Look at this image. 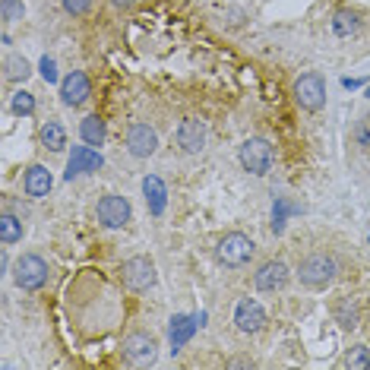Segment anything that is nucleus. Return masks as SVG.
I'll return each instance as SVG.
<instances>
[{
	"label": "nucleus",
	"instance_id": "6e6552de",
	"mask_svg": "<svg viewBox=\"0 0 370 370\" xmlns=\"http://www.w3.org/2000/svg\"><path fill=\"white\" fill-rule=\"evenodd\" d=\"M96 215L105 228H124L130 221V203L124 197H117V193H108L102 203H98Z\"/></svg>",
	"mask_w": 370,
	"mask_h": 370
},
{
	"label": "nucleus",
	"instance_id": "dca6fc26",
	"mask_svg": "<svg viewBox=\"0 0 370 370\" xmlns=\"http://www.w3.org/2000/svg\"><path fill=\"white\" fill-rule=\"evenodd\" d=\"M51 187H54V178H51V171L45 165H32L29 171H25V180H23L25 197L42 200V197H48L51 193Z\"/></svg>",
	"mask_w": 370,
	"mask_h": 370
},
{
	"label": "nucleus",
	"instance_id": "bb28decb",
	"mask_svg": "<svg viewBox=\"0 0 370 370\" xmlns=\"http://www.w3.org/2000/svg\"><path fill=\"white\" fill-rule=\"evenodd\" d=\"M38 73H42L45 83H57V64H54V57L45 54V57L38 60Z\"/></svg>",
	"mask_w": 370,
	"mask_h": 370
},
{
	"label": "nucleus",
	"instance_id": "412c9836",
	"mask_svg": "<svg viewBox=\"0 0 370 370\" xmlns=\"http://www.w3.org/2000/svg\"><path fill=\"white\" fill-rule=\"evenodd\" d=\"M32 67L25 57H19V54H10V57L4 60V76L10 79V83H23V79H29Z\"/></svg>",
	"mask_w": 370,
	"mask_h": 370
},
{
	"label": "nucleus",
	"instance_id": "f3484780",
	"mask_svg": "<svg viewBox=\"0 0 370 370\" xmlns=\"http://www.w3.org/2000/svg\"><path fill=\"white\" fill-rule=\"evenodd\" d=\"M143 197H146V206H149L152 215H161L168 206V187L165 180L156 178V174H146L143 178Z\"/></svg>",
	"mask_w": 370,
	"mask_h": 370
},
{
	"label": "nucleus",
	"instance_id": "6ab92c4d",
	"mask_svg": "<svg viewBox=\"0 0 370 370\" xmlns=\"http://www.w3.org/2000/svg\"><path fill=\"white\" fill-rule=\"evenodd\" d=\"M0 241H4L6 247L23 241V215H13V212L0 215Z\"/></svg>",
	"mask_w": 370,
	"mask_h": 370
},
{
	"label": "nucleus",
	"instance_id": "0eeeda50",
	"mask_svg": "<svg viewBox=\"0 0 370 370\" xmlns=\"http://www.w3.org/2000/svg\"><path fill=\"white\" fill-rule=\"evenodd\" d=\"M92 96V86H89V76H86L83 70H73L64 76V83H60V102L67 108H79L86 105Z\"/></svg>",
	"mask_w": 370,
	"mask_h": 370
},
{
	"label": "nucleus",
	"instance_id": "4468645a",
	"mask_svg": "<svg viewBox=\"0 0 370 370\" xmlns=\"http://www.w3.org/2000/svg\"><path fill=\"white\" fill-rule=\"evenodd\" d=\"M178 146L184 152H190V156H197V152L206 146V124H203V120H197V117L180 120V127H178Z\"/></svg>",
	"mask_w": 370,
	"mask_h": 370
},
{
	"label": "nucleus",
	"instance_id": "393cba45",
	"mask_svg": "<svg viewBox=\"0 0 370 370\" xmlns=\"http://www.w3.org/2000/svg\"><path fill=\"white\" fill-rule=\"evenodd\" d=\"M345 367H370V348L367 345H354L345 354Z\"/></svg>",
	"mask_w": 370,
	"mask_h": 370
},
{
	"label": "nucleus",
	"instance_id": "a211bd4d",
	"mask_svg": "<svg viewBox=\"0 0 370 370\" xmlns=\"http://www.w3.org/2000/svg\"><path fill=\"white\" fill-rule=\"evenodd\" d=\"M79 137H83V143L86 146H102L105 143V137H108V127H105V120L98 117V114H89V117L79 124Z\"/></svg>",
	"mask_w": 370,
	"mask_h": 370
},
{
	"label": "nucleus",
	"instance_id": "aec40b11",
	"mask_svg": "<svg viewBox=\"0 0 370 370\" xmlns=\"http://www.w3.org/2000/svg\"><path fill=\"white\" fill-rule=\"evenodd\" d=\"M358 29H361V19H358V13H354V10H339V13H335V19H333V32H335L339 38L354 35Z\"/></svg>",
	"mask_w": 370,
	"mask_h": 370
},
{
	"label": "nucleus",
	"instance_id": "423d86ee",
	"mask_svg": "<svg viewBox=\"0 0 370 370\" xmlns=\"http://www.w3.org/2000/svg\"><path fill=\"white\" fill-rule=\"evenodd\" d=\"M294 98L304 111H320L326 105V83H323L320 73H304V76L294 83Z\"/></svg>",
	"mask_w": 370,
	"mask_h": 370
},
{
	"label": "nucleus",
	"instance_id": "9d476101",
	"mask_svg": "<svg viewBox=\"0 0 370 370\" xmlns=\"http://www.w3.org/2000/svg\"><path fill=\"white\" fill-rule=\"evenodd\" d=\"M156 339L146 333H133L124 339V358L130 364H152L156 361Z\"/></svg>",
	"mask_w": 370,
	"mask_h": 370
},
{
	"label": "nucleus",
	"instance_id": "f257e3e1",
	"mask_svg": "<svg viewBox=\"0 0 370 370\" xmlns=\"http://www.w3.org/2000/svg\"><path fill=\"white\" fill-rule=\"evenodd\" d=\"M298 275L307 288H326V285H333L335 275H339V260H335L333 253H311V257L301 260Z\"/></svg>",
	"mask_w": 370,
	"mask_h": 370
},
{
	"label": "nucleus",
	"instance_id": "4be33fe9",
	"mask_svg": "<svg viewBox=\"0 0 370 370\" xmlns=\"http://www.w3.org/2000/svg\"><path fill=\"white\" fill-rule=\"evenodd\" d=\"M42 143H45V149L60 152L67 146V130L57 124V120H48V124L42 127Z\"/></svg>",
	"mask_w": 370,
	"mask_h": 370
},
{
	"label": "nucleus",
	"instance_id": "2eb2a0df",
	"mask_svg": "<svg viewBox=\"0 0 370 370\" xmlns=\"http://www.w3.org/2000/svg\"><path fill=\"white\" fill-rule=\"evenodd\" d=\"M203 313L200 317H187V313H178V317H171V326H168V339H171V348L174 352H180V348L187 345V342L193 339V333H197V326H203Z\"/></svg>",
	"mask_w": 370,
	"mask_h": 370
},
{
	"label": "nucleus",
	"instance_id": "7ed1b4c3",
	"mask_svg": "<svg viewBox=\"0 0 370 370\" xmlns=\"http://www.w3.org/2000/svg\"><path fill=\"white\" fill-rule=\"evenodd\" d=\"M13 279H16V285L23 288V291H38V288H45V282H48V263H45L42 257H35V253H25V257L16 260Z\"/></svg>",
	"mask_w": 370,
	"mask_h": 370
},
{
	"label": "nucleus",
	"instance_id": "cd10ccee",
	"mask_svg": "<svg viewBox=\"0 0 370 370\" xmlns=\"http://www.w3.org/2000/svg\"><path fill=\"white\" fill-rule=\"evenodd\" d=\"M60 4H64V10L70 13V16H86L89 6H92V0H60Z\"/></svg>",
	"mask_w": 370,
	"mask_h": 370
},
{
	"label": "nucleus",
	"instance_id": "b1692460",
	"mask_svg": "<svg viewBox=\"0 0 370 370\" xmlns=\"http://www.w3.org/2000/svg\"><path fill=\"white\" fill-rule=\"evenodd\" d=\"M10 108H13V114H16V117H29V114L35 111V96H32V92H16V96H13V102H10Z\"/></svg>",
	"mask_w": 370,
	"mask_h": 370
},
{
	"label": "nucleus",
	"instance_id": "c85d7f7f",
	"mask_svg": "<svg viewBox=\"0 0 370 370\" xmlns=\"http://www.w3.org/2000/svg\"><path fill=\"white\" fill-rule=\"evenodd\" d=\"M361 83H364V79H342V86H345V89H358Z\"/></svg>",
	"mask_w": 370,
	"mask_h": 370
},
{
	"label": "nucleus",
	"instance_id": "f8f14e48",
	"mask_svg": "<svg viewBox=\"0 0 370 370\" xmlns=\"http://www.w3.org/2000/svg\"><path fill=\"white\" fill-rule=\"evenodd\" d=\"M102 168V156H98L92 146H73L70 152V161H67V180L79 178V174H89V171H98Z\"/></svg>",
	"mask_w": 370,
	"mask_h": 370
},
{
	"label": "nucleus",
	"instance_id": "39448f33",
	"mask_svg": "<svg viewBox=\"0 0 370 370\" xmlns=\"http://www.w3.org/2000/svg\"><path fill=\"white\" fill-rule=\"evenodd\" d=\"M241 165H244V171L263 178L269 168H272V146L260 137H250L244 146H241Z\"/></svg>",
	"mask_w": 370,
	"mask_h": 370
},
{
	"label": "nucleus",
	"instance_id": "1a4fd4ad",
	"mask_svg": "<svg viewBox=\"0 0 370 370\" xmlns=\"http://www.w3.org/2000/svg\"><path fill=\"white\" fill-rule=\"evenodd\" d=\"M127 149L137 158H149L152 152L158 149V133L152 130L149 124H133L130 130H127Z\"/></svg>",
	"mask_w": 370,
	"mask_h": 370
},
{
	"label": "nucleus",
	"instance_id": "5701e85b",
	"mask_svg": "<svg viewBox=\"0 0 370 370\" xmlns=\"http://www.w3.org/2000/svg\"><path fill=\"white\" fill-rule=\"evenodd\" d=\"M335 320H339L342 329H354L358 326V307L352 304V298H342L335 304Z\"/></svg>",
	"mask_w": 370,
	"mask_h": 370
},
{
	"label": "nucleus",
	"instance_id": "f03ea898",
	"mask_svg": "<svg viewBox=\"0 0 370 370\" xmlns=\"http://www.w3.org/2000/svg\"><path fill=\"white\" fill-rule=\"evenodd\" d=\"M120 285L127 291H146L156 285V263L149 257H130L120 266Z\"/></svg>",
	"mask_w": 370,
	"mask_h": 370
},
{
	"label": "nucleus",
	"instance_id": "ddd939ff",
	"mask_svg": "<svg viewBox=\"0 0 370 370\" xmlns=\"http://www.w3.org/2000/svg\"><path fill=\"white\" fill-rule=\"evenodd\" d=\"M234 326L241 333H260L266 326V311L253 298H244L238 304V311H234Z\"/></svg>",
	"mask_w": 370,
	"mask_h": 370
},
{
	"label": "nucleus",
	"instance_id": "c756f323",
	"mask_svg": "<svg viewBox=\"0 0 370 370\" xmlns=\"http://www.w3.org/2000/svg\"><path fill=\"white\" fill-rule=\"evenodd\" d=\"M111 4L117 6V10H127V6H133V4H137V0H111Z\"/></svg>",
	"mask_w": 370,
	"mask_h": 370
},
{
	"label": "nucleus",
	"instance_id": "7c9ffc66",
	"mask_svg": "<svg viewBox=\"0 0 370 370\" xmlns=\"http://www.w3.org/2000/svg\"><path fill=\"white\" fill-rule=\"evenodd\" d=\"M367 98H370V89H367Z\"/></svg>",
	"mask_w": 370,
	"mask_h": 370
},
{
	"label": "nucleus",
	"instance_id": "20e7f679",
	"mask_svg": "<svg viewBox=\"0 0 370 370\" xmlns=\"http://www.w3.org/2000/svg\"><path fill=\"white\" fill-rule=\"evenodd\" d=\"M253 253H257V244H253L247 234H241V231H231V234H225V238L219 241V260L225 266H244V263H250Z\"/></svg>",
	"mask_w": 370,
	"mask_h": 370
},
{
	"label": "nucleus",
	"instance_id": "9b49d317",
	"mask_svg": "<svg viewBox=\"0 0 370 370\" xmlns=\"http://www.w3.org/2000/svg\"><path fill=\"white\" fill-rule=\"evenodd\" d=\"M253 285L260 288V291H282V288L288 285V266L282 263V260H269L257 269V275H253Z\"/></svg>",
	"mask_w": 370,
	"mask_h": 370
},
{
	"label": "nucleus",
	"instance_id": "a878e982",
	"mask_svg": "<svg viewBox=\"0 0 370 370\" xmlns=\"http://www.w3.org/2000/svg\"><path fill=\"white\" fill-rule=\"evenodd\" d=\"M0 13H4V23H16V19H23L25 6L23 0H0Z\"/></svg>",
	"mask_w": 370,
	"mask_h": 370
}]
</instances>
